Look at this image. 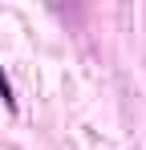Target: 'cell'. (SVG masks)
Masks as SVG:
<instances>
[{"label": "cell", "instance_id": "obj_1", "mask_svg": "<svg viewBox=\"0 0 146 150\" xmlns=\"http://www.w3.org/2000/svg\"><path fill=\"white\" fill-rule=\"evenodd\" d=\"M0 98H4V105L12 110V89H8V81H4V73H0Z\"/></svg>", "mask_w": 146, "mask_h": 150}]
</instances>
